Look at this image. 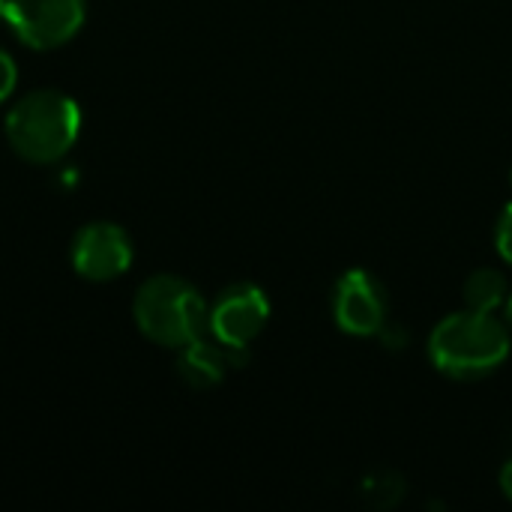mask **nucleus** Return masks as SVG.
Returning <instances> with one entry per match:
<instances>
[{
    "label": "nucleus",
    "instance_id": "obj_1",
    "mask_svg": "<svg viewBox=\"0 0 512 512\" xmlns=\"http://www.w3.org/2000/svg\"><path fill=\"white\" fill-rule=\"evenodd\" d=\"M510 327L492 312L462 309L447 315L429 336L432 366L453 381H483L510 357Z\"/></svg>",
    "mask_w": 512,
    "mask_h": 512
},
{
    "label": "nucleus",
    "instance_id": "obj_2",
    "mask_svg": "<svg viewBox=\"0 0 512 512\" xmlns=\"http://www.w3.org/2000/svg\"><path fill=\"white\" fill-rule=\"evenodd\" d=\"M78 132L81 108L63 90H30L6 114L9 147L33 165H51L63 159L75 147Z\"/></svg>",
    "mask_w": 512,
    "mask_h": 512
},
{
    "label": "nucleus",
    "instance_id": "obj_3",
    "mask_svg": "<svg viewBox=\"0 0 512 512\" xmlns=\"http://www.w3.org/2000/svg\"><path fill=\"white\" fill-rule=\"evenodd\" d=\"M207 303L201 291L171 273L141 282L132 300V318L141 336L162 348H183L207 333Z\"/></svg>",
    "mask_w": 512,
    "mask_h": 512
},
{
    "label": "nucleus",
    "instance_id": "obj_4",
    "mask_svg": "<svg viewBox=\"0 0 512 512\" xmlns=\"http://www.w3.org/2000/svg\"><path fill=\"white\" fill-rule=\"evenodd\" d=\"M84 18L87 0H6V24L36 51H51L75 39Z\"/></svg>",
    "mask_w": 512,
    "mask_h": 512
},
{
    "label": "nucleus",
    "instance_id": "obj_5",
    "mask_svg": "<svg viewBox=\"0 0 512 512\" xmlns=\"http://www.w3.org/2000/svg\"><path fill=\"white\" fill-rule=\"evenodd\" d=\"M270 321V300L252 282L228 285L207 309V330L225 348H249Z\"/></svg>",
    "mask_w": 512,
    "mask_h": 512
},
{
    "label": "nucleus",
    "instance_id": "obj_6",
    "mask_svg": "<svg viewBox=\"0 0 512 512\" xmlns=\"http://www.w3.org/2000/svg\"><path fill=\"white\" fill-rule=\"evenodd\" d=\"M69 261L81 279L111 282L132 267V240L114 222H87L72 237Z\"/></svg>",
    "mask_w": 512,
    "mask_h": 512
},
{
    "label": "nucleus",
    "instance_id": "obj_7",
    "mask_svg": "<svg viewBox=\"0 0 512 512\" xmlns=\"http://www.w3.org/2000/svg\"><path fill=\"white\" fill-rule=\"evenodd\" d=\"M333 318L351 336H378L390 321L387 288L369 270H348L333 291Z\"/></svg>",
    "mask_w": 512,
    "mask_h": 512
},
{
    "label": "nucleus",
    "instance_id": "obj_8",
    "mask_svg": "<svg viewBox=\"0 0 512 512\" xmlns=\"http://www.w3.org/2000/svg\"><path fill=\"white\" fill-rule=\"evenodd\" d=\"M228 369H231L228 351L216 339L207 342L201 336V339L177 348V375L192 390H210V387H216L225 378Z\"/></svg>",
    "mask_w": 512,
    "mask_h": 512
},
{
    "label": "nucleus",
    "instance_id": "obj_9",
    "mask_svg": "<svg viewBox=\"0 0 512 512\" xmlns=\"http://www.w3.org/2000/svg\"><path fill=\"white\" fill-rule=\"evenodd\" d=\"M510 294V282L501 270H492V267H480L468 276L465 288H462V297H465V306L468 309H477V312H495L504 306Z\"/></svg>",
    "mask_w": 512,
    "mask_h": 512
},
{
    "label": "nucleus",
    "instance_id": "obj_10",
    "mask_svg": "<svg viewBox=\"0 0 512 512\" xmlns=\"http://www.w3.org/2000/svg\"><path fill=\"white\" fill-rule=\"evenodd\" d=\"M495 246H498V255L512 267V204L510 207H504V213H501V219H498Z\"/></svg>",
    "mask_w": 512,
    "mask_h": 512
},
{
    "label": "nucleus",
    "instance_id": "obj_11",
    "mask_svg": "<svg viewBox=\"0 0 512 512\" xmlns=\"http://www.w3.org/2000/svg\"><path fill=\"white\" fill-rule=\"evenodd\" d=\"M15 84H18V66H15V60L0 48V105L15 93Z\"/></svg>",
    "mask_w": 512,
    "mask_h": 512
},
{
    "label": "nucleus",
    "instance_id": "obj_12",
    "mask_svg": "<svg viewBox=\"0 0 512 512\" xmlns=\"http://www.w3.org/2000/svg\"><path fill=\"white\" fill-rule=\"evenodd\" d=\"M501 492H504L507 501H512V462H507L504 471H501Z\"/></svg>",
    "mask_w": 512,
    "mask_h": 512
},
{
    "label": "nucleus",
    "instance_id": "obj_13",
    "mask_svg": "<svg viewBox=\"0 0 512 512\" xmlns=\"http://www.w3.org/2000/svg\"><path fill=\"white\" fill-rule=\"evenodd\" d=\"M501 309H504V324L512 330V291L507 294V300H504V306H501Z\"/></svg>",
    "mask_w": 512,
    "mask_h": 512
},
{
    "label": "nucleus",
    "instance_id": "obj_14",
    "mask_svg": "<svg viewBox=\"0 0 512 512\" xmlns=\"http://www.w3.org/2000/svg\"><path fill=\"white\" fill-rule=\"evenodd\" d=\"M6 21V0H0V24Z\"/></svg>",
    "mask_w": 512,
    "mask_h": 512
},
{
    "label": "nucleus",
    "instance_id": "obj_15",
    "mask_svg": "<svg viewBox=\"0 0 512 512\" xmlns=\"http://www.w3.org/2000/svg\"><path fill=\"white\" fill-rule=\"evenodd\" d=\"M510 183H512V168H510Z\"/></svg>",
    "mask_w": 512,
    "mask_h": 512
}]
</instances>
